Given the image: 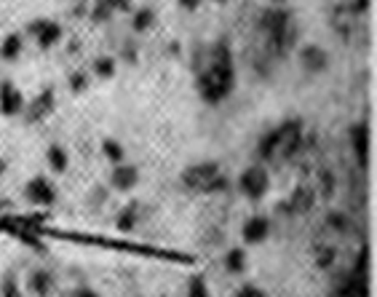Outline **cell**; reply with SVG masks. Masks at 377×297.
<instances>
[{
	"mask_svg": "<svg viewBox=\"0 0 377 297\" xmlns=\"http://www.w3.org/2000/svg\"><path fill=\"white\" fill-rule=\"evenodd\" d=\"M236 89V67H233V51L225 41H217L206 51V67L196 78V91L206 104L225 102Z\"/></svg>",
	"mask_w": 377,
	"mask_h": 297,
	"instance_id": "cell-1",
	"label": "cell"
},
{
	"mask_svg": "<svg viewBox=\"0 0 377 297\" xmlns=\"http://www.w3.org/2000/svg\"><path fill=\"white\" fill-rule=\"evenodd\" d=\"M182 188L203 193V196H214V193H225L230 188V179L222 174V166L217 161H201V164H190L179 174Z\"/></svg>",
	"mask_w": 377,
	"mask_h": 297,
	"instance_id": "cell-2",
	"label": "cell"
},
{
	"mask_svg": "<svg viewBox=\"0 0 377 297\" xmlns=\"http://www.w3.org/2000/svg\"><path fill=\"white\" fill-rule=\"evenodd\" d=\"M260 30L268 35L271 46H273L278 54L289 51L292 41H295V35H297V30H295V19H292V11H289L286 6L265 8V11L260 14Z\"/></svg>",
	"mask_w": 377,
	"mask_h": 297,
	"instance_id": "cell-3",
	"label": "cell"
},
{
	"mask_svg": "<svg viewBox=\"0 0 377 297\" xmlns=\"http://www.w3.org/2000/svg\"><path fill=\"white\" fill-rule=\"evenodd\" d=\"M236 188H238V193L247 201L257 204V201H262V198L268 196V190H271V172L262 164H251V166H247L244 172L238 174Z\"/></svg>",
	"mask_w": 377,
	"mask_h": 297,
	"instance_id": "cell-4",
	"label": "cell"
},
{
	"mask_svg": "<svg viewBox=\"0 0 377 297\" xmlns=\"http://www.w3.org/2000/svg\"><path fill=\"white\" fill-rule=\"evenodd\" d=\"M278 134V158H295L302 150V142H305V129H302L300 118H289L284 124L276 126Z\"/></svg>",
	"mask_w": 377,
	"mask_h": 297,
	"instance_id": "cell-5",
	"label": "cell"
},
{
	"mask_svg": "<svg viewBox=\"0 0 377 297\" xmlns=\"http://www.w3.org/2000/svg\"><path fill=\"white\" fill-rule=\"evenodd\" d=\"M25 32L35 41V46L43 51L59 46V41L65 38V30L56 19H46V16H38L25 27Z\"/></svg>",
	"mask_w": 377,
	"mask_h": 297,
	"instance_id": "cell-6",
	"label": "cell"
},
{
	"mask_svg": "<svg viewBox=\"0 0 377 297\" xmlns=\"http://www.w3.org/2000/svg\"><path fill=\"white\" fill-rule=\"evenodd\" d=\"M25 198L32 206L41 209H51L56 204V185L51 182L46 174H35L32 179H27L25 185Z\"/></svg>",
	"mask_w": 377,
	"mask_h": 297,
	"instance_id": "cell-7",
	"label": "cell"
},
{
	"mask_svg": "<svg viewBox=\"0 0 377 297\" xmlns=\"http://www.w3.org/2000/svg\"><path fill=\"white\" fill-rule=\"evenodd\" d=\"M54 107H56V91H54V86H46V89H41L25 104L22 118H25L27 124H41V121H46L54 113Z\"/></svg>",
	"mask_w": 377,
	"mask_h": 297,
	"instance_id": "cell-8",
	"label": "cell"
},
{
	"mask_svg": "<svg viewBox=\"0 0 377 297\" xmlns=\"http://www.w3.org/2000/svg\"><path fill=\"white\" fill-rule=\"evenodd\" d=\"M297 59H300V67L305 73L310 75H321L329 70V62H332V56H329V51L324 46H319V43H305L300 46L297 51Z\"/></svg>",
	"mask_w": 377,
	"mask_h": 297,
	"instance_id": "cell-9",
	"label": "cell"
},
{
	"mask_svg": "<svg viewBox=\"0 0 377 297\" xmlns=\"http://www.w3.org/2000/svg\"><path fill=\"white\" fill-rule=\"evenodd\" d=\"M27 99L19 91V86L14 80H0V116L5 118H16L25 113Z\"/></svg>",
	"mask_w": 377,
	"mask_h": 297,
	"instance_id": "cell-10",
	"label": "cell"
},
{
	"mask_svg": "<svg viewBox=\"0 0 377 297\" xmlns=\"http://www.w3.org/2000/svg\"><path fill=\"white\" fill-rule=\"evenodd\" d=\"M241 239L247 247H260L271 239V220L265 214H251L241 225Z\"/></svg>",
	"mask_w": 377,
	"mask_h": 297,
	"instance_id": "cell-11",
	"label": "cell"
},
{
	"mask_svg": "<svg viewBox=\"0 0 377 297\" xmlns=\"http://www.w3.org/2000/svg\"><path fill=\"white\" fill-rule=\"evenodd\" d=\"M348 142H351V150L356 161H358V166H367V161H369V126L364 121L353 124L348 129Z\"/></svg>",
	"mask_w": 377,
	"mask_h": 297,
	"instance_id": "cell-12",
	"label": "cell"
},
{
	"mask_svg": "<svg viewBox=\"0 0 377 297\" xmlns=\"http://www.w3.org/2000/svg\"><path fill=\"white\" fill-rule=\"evenodd\" d=\"M110 185H113V190H118V193L134 190V188L139 185V169L131 166V164H115L113 172H110Z\"/></svg>",
	"mask_w": 377,
	"mask_h": 297,
	"instance_id": "cell-13",
	"label": "cell"
},
{
	"mask_svg": "<svg viewBox=\"0 0 377 297\" xmlns=\"http://www.w3.org/2000/svg\"><path fill=\"white\" fill-rule=\"evenodd\" d=\"M313 206H316V188L300 185V188L292 190V196H289V209H292L295 214H308Z\"/></svg>",
	"mask_w": 377,
	"mask_h": 297,
	"instance_id": "cell-14",
	"label": "cell"
},
{
	"mask_svg": "<svg viewBox=\"0 0 377 297\" xmlns=\"http://www.w3.org/2000/svg\"><path fill=\"white\" fill-rule=\"evenodd\" d=\"M25 51V38L22 32H8L3 41H0V59L3 62H16Z\"/></svg>",
	"mask_w": 377,
	"mask_h": 297,
	"instance_id": "cell-15",
	"label": "cell"
},
{
	"mask_svg": "<svg viewBox=\"0 0 377 297\" xmlns=\"http://www.w3.org/2000/svg\"><path fill=\"white\" fill-rule=\"evenodd\" d=\"M27 289H30L35 297L51 295V289H54V276H51L49 271H43V268L32 271L30 276H27Z\"/></svg>",
	"mask_w": 377,
	"mask_h": 297,
	"instance_id": "cell-16",
	"label": "cell"
},
{
	"mask_svg": "<svg viewBox=\"0 0 377 297\" xmlns=\"http://www.w3.org/2000/svg\"><path fill=\"white\" fill-rule=\"evenodd\" d=\"M222 265H225L227 273H233V276H241V273L249 268V260H247V252L241 247H233L227 249L225 254H222Z\"/></svg>",
	"mask_w": 377,
	"mask_h": 297,
	"instance_id": "cell-17",
	"label": "cell"
},
{
	"mask_svg": "<svg viewBox=\"0 0 377 297\" xmlns=\"http://www.w3.org/2000/svg\"><path fill=\"white\" fill-rule=\"evenodd\" d=\"M257 155H260V161H273L278 158V134H276V126L271 129V131H265L262 137H260V142H257Z\"/></svg>",
	"mask_w": 377,
	"mask_h": 297,
	"instance_id": "cell-18",
	"label": "cell"
},
{
	"mask_svg": "<svg viewBox=\"0 0 377 297\" xmlns=\"http://www.w3.org/2000/svg\"><path fill=\"white\" fill-rule=\"evenodd\" d=\"M46 164H49V169L54 174H65L67 166H70V155H67V150L62 148V145H49V150H46Z\"/></svg>",
	"mask_w": 377,
	"mask_h": 297,
	"instance_id": "cell-19",
	"label": "cell"
},
{
	"mask_svg": "<svg viewBox=\"0 0 377 297\" xmlns=\"http://www.w3.org/2000/svg\"><path fill=\"white\" fill-rule=\"evenodd\" d=\"M139 223V204H128L124 206L121 212H118V217H115V228L121 230V233H131L134 228Z\"/></svg>",
	"mask_w": 377,
	"mask_h": 297,
	"instance_id": "cell-20",
	"label": "cell"
},
{
	"mask_svg": "<svg viewBox=\"0 0 377 297\" xmlns=\"http://www.w3.org/2000/svg\"><path fill=\"white\" fill-rule=\"evenodd\" d=\"M91 73H94V78H100V80H110V78H115V73H118V62H115V56H97L94 65H91Z\"/></svg>",
	"mask_w": 377,
	"mask_h": 297,
	"instance_id": "cell-21",
	"label": "cell"
},
{
	"mask_svg": "<svg viewBox=\"0 0 377 297\" xmlns=\"http://www.w3.org/2000/svg\"><path fill=\"white\" fill-rule=\"evenodd\" d=\"M152 25H155V11L150 6H142V8H137L131 14V30L134 32H148Z\"/></svg>",
	"mask_w": 377,
	"mask_h": 297,
	"instance_id": "cell-22",
	"label": "cell"
},
{
	"mask_svg": "<svg viewBox=\"0 0 377 297\" xmlns=\"http://www.w3.org/2000/svg\"><path fill=\"white\" fill-rule=\"evenodd\" d=\"M102 153H104V158H107L113 166H115V164H124V158H126L124 145H121L118 140H113V137L102 140Z\"/></svg>",
	"mask_w": 377,
	"mask_h": 297,
	"instance_id": "cell-23",
	"label": "cell"
},
{
	"mask_svg": "<svg viewBox=\"0 0 377 297\" xmlns=\"http://www.w3.org/2000/svg\"><path fill=\"white\" fill-rule=\"evenodd\" d=\"M187 297H212L209 281L203 278L201 273H193V276H190V281H187Z\"/></svg>",
	"mask_w": 377,
	"mask_h": 297,
	"instance_id": "cell-24",
	"label": "cell"
},
{
	"mask_svg": "<svg viewBox=\"0 0 377 297\" xmlns=\"http://www.w3.org/2000/svg\"><path fill=\"white\" fill-rule=\"evenodd\" d=\"M115 16V11H113V6H110V0H97L94 3V8H91V22H107V19H113Z\"/></svg>",
	"mask_w": 377,
	"mask_h": 297,
	"instance_id": "cell-25",
	"label": "cell"
},
{
	"mask_svg": "<svg viewBox=\"0 0 377 297\" xmlns=\"http://www.w3.org/2000/svg\"><path fill=\"white\" fill-rule=\"evenodd\" d=\"M70 80V91H76V94H80V91H86L89 89V73H80V70H76V73L67 78Z\"/></svg>",
	"mask_w": 377,
	"mask_h": 297,
	"instance_id": "cell-26",
	"label": "cell"
},
{
	"mask_svg": "<svg viewBox=\"0 0 377 297\" xmlns=\"http://www.w3.org/2000/svg\"><path fill=\"white\" fill-rule=\"evenodd\" d=\"M332 263H334V249H332V247H321V249H319L316 265H319V268H329Z\"/></svg>",
	"mask_w": 377,
	"mask_h": 297,
	"instance_id": "cell-27",
	"label": "cell"
},
{
	"mask_svg": "<svg viewBox=\"0 0 377 297\" xmlns=\"http://www.w3.org/2000/svg\"><path fill=\"white\" fill-rule=\"evenodd\" d=\"M3 297H19V287H16V278L8 273L3 278Z\"/></svg>",
	"mask_w": 377,
	"mask_h": 297,
	"instance_id": "cell-28",
	"label": "cell"
},
{
	"mask_svg": "<svg viewBox=\"0 0 377 297\" xmlns=\"http://www.w3.org/2000/svg\"><path fill=\"white\" fill-rule=\"evenodd\" d=\"M327 225H329V228H334V230H345L348 220H345V214H340V212H329V214H327Z\"/></svg>",
	"mask_w": 377,
	"mask_h": 297,
	"instance_id": "cell-29",
	"label": "cell"
},
{
	"mask_svg": "<svg viewBox=\"0 0 377 297\" xmlns=\"http://www.w3.org/2000/svg\"><path fill=\"white\" fill-rule=\"evenodd\" d=\"M321 193H324V196H332V193H334V174L327 172V169L321 172Z\"/></svg>",
	"mask_w": 377,
	"mask_h": 297,
	"instance_id": "cell-30",
	"label": "cell"
},
{
	"mask_svg": "<svg viewBox=\"0 0 377 297\" xmlns=\"http://www.w3.org/2000/svg\"><path fill=\"white\" fill-rule=\"evenodd\" d=\"M233 297H268V295H265L260 287H254V284H244Z\"/></svg>",
	"mask_w": 377,
	"mask_h": 297,
	"instance_id": "cell-31",
	"label": "cell"
},
{
	"mask_svg": "<svg viewBox=\"0 0 377 297\" xmlns=\"http://www.w3.org/2000/svg\"><path fill=\"white\" fill-rule=\"evenodd\" d=\"M176 6H179L182 11H198L203 6V0H176Z\"/></svg>",
	"mask_w": 377,
	"mask_h": 297,
	"instance_id": "cell-32",
	"label": "cell"
},
{
	"mask_svg": "<svg viewBox=\"0 0 377 297\" xmlns=\"http://www.w3.org/2000/svg\"><path fill=\"white\" fill-rule=\"evenodd\" d=\"M113 11L115 14H124V11H131V0H110Z\"/></svg>",
	"mask_w": 377,
	"mask_h": 297,
	"instance_id": "cell-33",
	"label": "cell"
},
{
	"mask_svg": "<svg viewBox=\"0 0 377 297\" xmlns=\"http://www.w3.org/2000/svg\"><path fill=\"white\" fill-rule=\"evenodd\" d=\"M73 297H100L94 289H89V287H80V289H76V295Z\"/></svg>",
	"mask_w": 377,
	"mask_h": 297,
	"instance_id": "cell-34",
	"label": "cell"
},
{
	"mask_svg": "<svg viewBox=\"0 0 377 297\" xmlns=\"http://www.w3.org/2000/svg\"><path fill=\"white\" fill-rule=\"evenodd\" d=\"M5 169H8V161H5V158H0V177L5 174Z\"/></svg>",
	"mask_w": 377,
	"mask_h": 297,
	"instance_id": "cell-35",
	"label": "cell"
},
{
	"mask_svg": "<svg viewBox=\"0 0 377 297\" xmlns=\"http://www.w3.org/2000/svg\"><path fill=\"white\" fill-rule=\"evenodd\" d=\"M271 3H273V6H286L289 0H271Z\"/></svg>",
	"mask_w": 377,
	"mask_h": 297,
	"instance_id": "cell-36",
	"label": "cell"
},
{
	"mask_svg": "<svg viewBox=\"0 0 377 297\" xmlns=\"http://www.w3.org/2000/svg\"><path fill=\"white\" fill-rule=\"evenodd\" d=\"M214 3H230V0H214Z\"/></svg>",
	"mask_w": 377,
	"mask_h": 297,
	"instance_id": "cell-37",
	"label": "cell"
}]
</instances>
